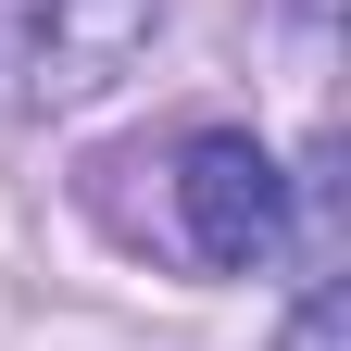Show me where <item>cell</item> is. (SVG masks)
<instances>
[{
	"label": "cell",
	"instance_id": "1",
	"mask_svg": "<svg viewBox=\"0 0 351 351\" xmlns=\"http://www.w3.org/2000/svg\"><path fill=\"white\" fill-rule=\"evenodd\" d=\"M163 38V0H0V113H75Z\"/></svg>",
	"mask_w": 351,
	"mask_h": 351
},
{
	"label": "cell",
	"instance_id": "2",
	"mask_svg": "<svg viewBox=\"0 0 351 351\" xmlns=\"http://www.w3.org/2000/svg\"><path fill=\"white\" fill-rule=\"evenodd\" d=\"M176 239H189L201 276H263V263L289 251V176L263 138L239 125H201L189 151H176Z\"/></svg>",
	"mask_w": 351,
	"mask_h": 351
}]
</instances>
